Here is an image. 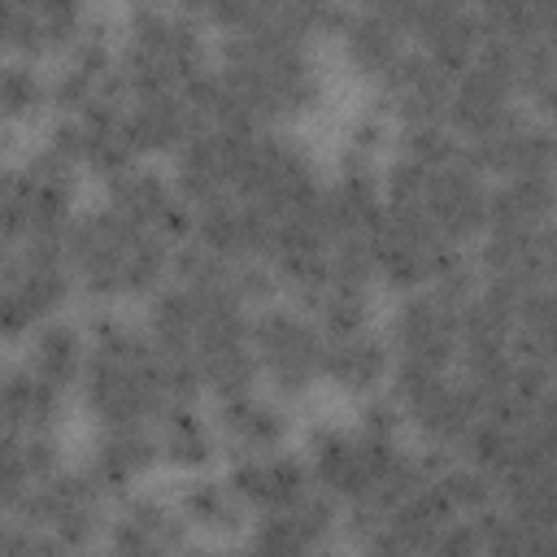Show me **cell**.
I'll return each mask as SVG.
<instances>
[{
    "label": "cell",
    "mask_w": 557,
    "mask_h": 557,
    "mask_svg": "<svg viewBox=\"0 0 557 557\" xmlns=\"http://www.w3.org/2000/svg\"><path fill=\"white\" fill-rule=\"evenodd\" d=\"M35 466L26 457V435L17 431H0V509L13 513L22 505V496L35 487Z\"/></svg>",
    "instance_id": "18"
},
{
    "label": "cell",
    "mask_w": 557,
    "mask_h": 557,
    "mask_svg": "<svg viewBox=\"0 0 557 557\" xmlns=\"http://www.w3.org/2000/svg\"><path fill=\"white\" fill-rule=\"evenodd\" d=\"M422 209L448 244L470 248L487 226V178L461 152L457 161H448L440 170H426Z\"/></svg>",
    "instance_id": "4"
},
{
    "label": "cell",
    "mask_w": 557,
    "mask_h": 557,
    "mask_svg": "<svg viewBox=\"0 0 557 557\" xmlns=\"http://www.w3.org/2000/svg\"><path fill=\"white\" fill-rule=\"evenodd\" d=\"M4 165H9V161H4V148H0V170H4Z\"/></svg>",
    "instance_id": "21"
},
{
    "label": "cell",
    "mask_w": 557,
    "mask_h": 557,
    "mask_svg": "<svg viewBox=\"0 0 557 557\" xmlns=\"http://www.w3.org/2000/svg\"><path fill=\"white\" fill-rule=\"evenodd\" d=\"M218 435H222V448L235 457V453H270V448H283L287 435H292V409L283 396L274 392H261V387H248L239 396H226L218 400Z\"/></svg>",
    "instance_id": "7"
},
{
    "label": "cell",
    "mask_w": 557,
    "mask_h": 557,
    "mask_svg": "<svg viewBox=\"0 0 557 557\" xmlns=\"http://www.w3.org/2000/svg\"><path fill=\"white\" fill-rule=\"evenodd\" d=\"M104 205L117 209L122 218L148 226L165 244L191 239V205L183 200V191L174 187V178L161 174V170H152V165H139L135 161L122 174H113L104 183Z\"/></svg>",
    "instance_id": "3"
},
{
    "label": "cell",
    "mask_w": 557,
    "mask_h": 557,
    "mask_svg": "<svg viewBox=\"0 0 557 557\" xmlns=\"http://www.w3.org/2000/svg\"><path fill=\"white\" fill-rule=\"evenodd\" d=\"M152 435H157V453H161V461H170V466L183 470V474L209 470L213 457L222 453L218 422L205 418L196 400H170V405L157 413Z\"/></svg>",
    "instance_id": "11"
},
{
    "label": "cell",
    "mask_w": 557,
    "mask_h": 557,
    "mask_svg": "<svg viewBox=\"0 0 557 557\" xmlns=\"http://www.w3.org/2000/svg\"><path fill=\"white\" fill-rule=\"evenodd\" d=\"M157 461L161 453L152 426H100L87 457V474L104 496H126Z\"/></svg>",
    "instance_id": "9"
},
{
    "label": "cell",
    "mask_w": 557,
    "mask_h": 557,
    "mask_svg": "<svg viewBox=\"0 0 557 557\" xmlns=\"http://www.w3.org/2000/svg\"><path fill=\"white\" fill-rule=\"evenodd\" d=\"M248 344L261 379L274 396L296 400L322 379V331L292 300H265L248 309Z\"/></svg>",
    "instance_id": "1"
},
{
    "label": "cell",
    "mask_w": 557,
    "mask_h": 557,
    "mask_svg": "<svg viewBox=\"0 0 557 557\" xmlns=\"http://www.w3.org/2000/svg\"><path fill=\"white\" fill-rule=\"evenodd\" d=\"M135 4H148V0H135Z\"/></svg>",
    "instance_id": "22"
},
{
    "label": "cell",
    "mask_w": 557,
    "mask_h": 557,
    "mask_svg": "<svg viewBox=\"0 0 557 557\" xmlns=\"http://www.w3.org/2000/svg\"><path fill=\"white\" fill-rule=\"evenodd\" d=\"M113 553H170V548H191V527L183 522V513L174 509V500L165 496H122V509L109 513L104 540Z\"/></svg>",
    "instance_id": "6"
},
{
    "label": "cell",
    "mask_w": 557,
    "mask_h": 557,
    "mask_svg": "<svg viewBox=\"0 0 557 557\" xmlns=\"http://www.w3.org/2000/svg\"><path fill=\"white\" fill-rule=\"evenodd\" d=\"M457 313L461 305H448L431 287L400 292V305L383 331L392 344V361L453 370L457 366Z\"/></svg>",
    "instance_id": "2"
},
{
    "label": "cell",
    "mask_w": 557,
    "mask_h": 557,
    "mask_svg": "<svg viewBox=\"0 0 557 557\" xmlns=\"http://www.w3.org/2000/svg\"><path fill=\"white\" fill-rule=\"evenodd\" d=\"M39 322L44 318L30 305V296L13 278H0V339H26Z\"/></svg>",
    "instance_id": "20"
},
{
    "label": "cell",
    "mask_w": 557,
    "mask_h": 557,
    "mask_svg": "<svg viewBox=\"0 0 557 557\" xmlns=\"http://www.w3.org/2000/svg\"><path fill=\"white\" fill-rule=\"evenodd\" d=\"M352 426H357L361 435L400 440V431H405V409L396 405V396H392V392H383V387H379V392H366V396H361Z\"/></svg>",
    "instance_id": "19"
},
{
    "label": "cell",
    "mask_w": 557,
    "mask_h": 557,
    "mask_svg": "<svg viewBox=\"0 0 557 557\" xmlns=\"http://www.w3.org/2000/svg\"><path fill=\"white\" fill-rule=\"evenodd\" d=\"M196 131V117L178 91H157V96H135L126 100V135L139 157H161L178 152V144Z\"/></svg>",
    "instance_id": "14"
},
{
    "label": "cell",
    "mask_w": 557,
    "mask_h": 557,
    "mask_svg": "<svg viewBox=\"0 0 557 557\" xmlns=\"http://www.w3.org/2000/svg\"><path fill=\"white\" fill-rule=\"evenodd\" d=\"M39 379H48L61 392H74L87 366V331L83 322H70L61 313L44 318L30 335H26V357H22Z\"/></svg>",
    "instance_id": "13"
},
{
    "label": "cell",
    "mask_w": 557,
    "mask_h": 557,
    "mask_svg": "<svg viewBox=\"0 0 557 557\" xmlns=\"http://www.w3.org/2000/svg\"><path fill=\"white\" fill-rule=\"evenodd\" d=\"M387 374H392V344L374 322L361 331L322 339V379L335 383L339 392L348 396L379 392Z\"/></svg>",
    "instance_id": "8"
},
{
    "label": "cell",
    "mask_w": 557,
    "mask_h": 557,
    "mask_svg": "<svg viewBox=\"0 0 557 557\" xmlns=\"http://www.w3.org/2000/svg\"><path fill=\"white\" fill-rule=\"evenodd\" d=\"M65 413V392L39 379L26 361L0 366V431H57Z\"/></svg>",
    "instance_id": "12"
},
{
    "label": "cell",
    "mask_w": 557,
    "mask_h": 557,
    "mask_svg": "<svg viewBox=\"0 0 557 557\" xmlns=\"http://www.w3.org/2000/svg\"><path fill=\"white\" fill-rule=\"evenodd\" d=\"M174 509L183 513L191 535H205L213 544H231L248 531V505L226 487V479H213L205 470H196L178 483Z\"/></svg>",
    "instance_id": "10"
},
{
    "label": "cell",
    "mask_w": 557,
    "mask_h": 557,
    "mask_svg": "<svg viewBox=\"0 0 557 557\" xmlns=\"http://www.w3.org/2000/svg\"><path fill=\"white\" fill-rule=\"evenodd\" d=\"M48 113V74L30 57H0V126H30Z\"/></svg>",
    "instance_id": "16"
},
{
    "label": "cell",
    "mask_w": 557,
    "mask_h": 557,
    "mask_svg": "<svg viewBox=\"0 0 557 557\" xmlns=\"http://www.w3.org/2000/svg\"><path fill=\"white\" fill-rule=\"evenodd\" d=\"M226 487L248 505V513H270V509H292L309 487V461L300 453L270 448V453H235L226 466Z\"/></svg>",
    "instance_id": "5"
},
{
    "label": "cell",
    "mask_w": 557,
    "mask_h": 557,
    "mask_svg": "<svg viewBox=\"0 0 557 557\" xmlns=\"http://www.w3.org/2000/svg\"><path fill=\"white\" fill-rule=\"evenodd\" d=\"M0 57H48L44 30L26 0H0Z\"/></svg>",
    "instance_id": "17"
},
{
    "label": "cell",
    "mask_w": 557,
    "mask_h": 557,
    "mask_svg": "<svg viewBox=\"0 0 557 557\" xmlns=\"http://www.w3.org/2000/svg\"><path fill=\"white\" fill-rule=\"evenodd\" d=\"M339 44H344L348 65H352L361 78H370V83H379V78L396 65V57L409 48L405 35H400L392 22H383L379 13L357 9V4L348 9L344 26H339Z\"/></svg>",
    "instance_id": "15"
}]
</instances>
